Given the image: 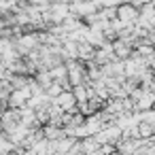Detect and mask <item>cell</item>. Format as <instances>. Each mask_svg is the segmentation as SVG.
I'll use <instances>...</instances> for the list:
<instances>
[{"label":"cell","mask_w":155,"mask_h":155,"mask_svg":"<svg viewBox=\"0 0 155 155\" xmlns=\"http://www.w3.org/2000/svg\"><path fill=\"white\" fill-rule=\"evenodd\" d=\"M62 100L66 102V94H64V91H62V98H60L58 102H62ZM68 102H72V104H77V100H74V96H70V98H68ZM72 104H60V106H62V108H70Z\"/></svg>","instance_id":"cell-1"}]
</instances>
